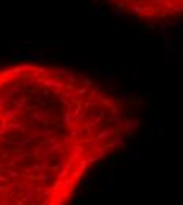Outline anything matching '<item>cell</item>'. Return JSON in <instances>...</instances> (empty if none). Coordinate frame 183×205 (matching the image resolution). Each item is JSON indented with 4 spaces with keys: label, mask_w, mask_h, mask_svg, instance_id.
<instances>
[{
    "label": "cell",
    "mask_w": 183,
    "mask_h": 205,
    "mask_svg": "<svg viewBox=\"0 0 183 205\" xmlns=\"http://www.w3.org/2000/svg\"><path fill=\"white\" fill-rule=\"evenodd\" d=\"M153 139L155 142H164L166 141V118L164 117H155L153 120Z\"/></svg>",
    "instance_id": "6da1fadb"
},
{
    "label": "cell",
    "mask_w": 183,
    "mask_h": 205,
    "mask_svg": "<svg viewBox=\"0 0 183 205\" xmlns=\"http://www.w3.org/2000/svg\"><path fill=\"white\" fill-rule=\"evenodd\" d=\"M43 57V54L40 52H14L13 60H40Z\"/></svg>",
    "instance_id": "7a4b0ae2"
},
{
    "label": "cell",
    "mask_w": 183,
    "mask_h": 205,
    "mask_svg": "<svg viewBox=\"0 0 183 205\" xmlns=\"http://www.w3.org/2000/svg\"><path fill=\"white\" fill-rule=\"evenodd\" d=\"M164 57L166 59H175L177 57V52H175V48H174L172 41H164Z\"/></svg>",
    "instance_id": "3957f363"
},
{
    "label": "cell",
    "mask_w": 183,
    "mask_h": 205,
    "mask_svg": "<svg viewBox=\"0 0 183 205\" xmlns=\"http://www.w3.org/2000/svg\"><path fill=\"white\" fill-rule=\"evenodd\" d=\"M114 191H115V183H114V177L111 175L104 182V186L101 188V194H112Z\"/></svg>",
    "instance_id": "277c9868"
},
{
    "label": "cell",
    "mask_w": 183,
    "mask_h": 205,
    "mask_svg": "<svg viewBox=\"0 0 183 205\" xmlns=\"http://www.w3.org/2000/svg\"><path fill=\"white\" fill-rule=\"evenodd\" d=\"M122 126H123V129H126V131H131V129H134L136 126L137 128L142 126V120H125V122H122Z\"/></svg>",
    "instance_id": "5b68a950"
},
{
    "label": "cell",
    "mask_w": 183,
    "mask_h": 205,
    "mask_svg": "<svg viewBox=\"0 0 183 205\" xmlns=\"http://www.w3.org/2000/svg\"><path fill=\"white\" fill-rule=\"evenodd\" d=\"M125 160L126 161H141V150H139V148H133V150L130 152V153H126V156H125Z\"/></svg>",
    "instance_id": "8992f818"
},
{
    "label": "cell",
    "mask_w": 183,
    "mask_h": 205,
    "mask_svg": "<svg viewBox=\"0 0 183 205\" xmlns=\"http://www.w3.org/2000/svg\"><path fill=\"white\" fill-rule=\"evenodd\" d=\"M13 44L14 46H38L40 43L36 40H16Z\"/></svg>",
    "instance_id": "52a82bcc"
},
{
    "label": "cell",
    "mask_w": 183,
    "mask_h": 205,
    "mask_svg": "<svg viewBox=\"0 0 183 205\" xmlns=\"http://www.w3.org/2000/svg\"><path fill=\"white\" fill-rule=\"evenodd\" d=\"M134 98H136V96L133 95L131 92H122V93H120V99L125 101V103H134V101H136Z\"/></svg>",
    "instance_id": "ba28073f"
},
{
    "label": "cell",
    "mask_w": 183,
    "mask_h": 205,
    "mask_svg": "<svg viewBox=\"0 0 183 205\" xmlns=\"http://www.w3.org/2000/svg\"><path fill=\"white\" fill-rule=\"evenodd\" d=\"M107 14V11L104 10V8L101 6V5H96L95 6V16H99V17H104Z\"/></svg>",
    "instance_id": "9c48e42d"
},
{
    "label": "cell",
    "mask_w": 183,
    "mask_h": 205,
    "mask_svg": "<svg viewBox=\"0 0 183 205\" xmlns=\"http://www.w3.org/2000/svg\"><path fill=\"white\" fill-rule=\"evenodd\" d=\"M123 13H126V10H123V8H120V6H118V8H114V10H112V14H114V16H123Z\"/></svg>",
    "instance_id": "30bf717a"
},
{
    "label": "cell",
    "mask_w": 183,
    "mask_h": 205,
    "mask_svg": "<svg viewBox=\"0 0 183 205\" xmlns=\"http://www.w3.org/2000/svg\"><path fill=\"white\" fill-rule=\"evenodd\" d=\"M52 73L57 74V76H59V74H60V76H65L66 70H65V68H52Z\"/></svg>",
    "instance_id": "8fae6325"
},
{
    "label": "cell",
    "mask_w": 183,
    "mask_h": 205,
    "mask_svg": "<svg viewBox=\"0 0 183 205\" xmlns=\"http://www.w3.org/2000/svg\"><path fill=\"white\" fill-rule=\"evenodd\" d=\"M99 65H101V63H99V62H92V63H88V65H85V71H88V70H92V68H96V67H99Z\"/></svg>",
    "instance_id": "7c38bea8"
},
{
    "label": "cell",
    "mask_w": 183,
    "mask_h": 205,
    "mask_svg": "<svg viewBox=\"0 0 183 205\" xmlns=\"http://www.w3.org/2000/svg\"><path fill=\"white\" fill-rule=\"evenodd\" d=\"M19 70H21V71H30V70H33V65H30V63H24V65H21Z\"/></svg>",
    "instance_id": "4fadbf2b"
},
{
    "label": "cell",
    "mask_w": 183,
    "mask_h": 205,
    "mask_svg": "<svg viewBox=\"0 0 183 205\" xmlns=\"http://www.w3.org/2000/svg\"><path fill=\"white\" fill-rule=\"evenodd\" d=\"M65 65H76V60H71V59H65V62H63Z\"/></svg>",
    "instance_id": "5bb4252c"
},
{
    "label": "cell",
    "mask_w": 183,
    "mask_h": 205,
    "mask_svg": "<svg viewBox=\"0 0 183 205\" xmlns=\"http://www.w3.org/2000/svg\"><path fill=\"white\" fill-rule=\"evenodd\" d=\"M130 139H131V142H133V144H134V142L137 144V141H139V137L134 136V134H130Z\"/></svg>",
    "instance_id": "9a60e30c"
},
{
    "label": "cell",
    "mask_w": 183,
    "mask_h": 205,
    "mask_svg": "<svg viewBox=\"0 0 183 205\" xmlns=\"http://www.w3.org/2000/svg\"><path fill=\"white\" fill-rule=\"evenodd\" d=\"M76 192H77V194H82V192H84V185H79L77 189H76Z\"/></svg>",
    "instance_id": "2e32d148"
},
{
    "label": "cell",
    "mask_w": 183,
    "mask_h": 205,
    "mask_svg": "<svg viewBox=\"0 0 183 205\" xmlns=\"http://www.w3.org/2000/svg\"><path fill=\"white\" fill-rule=\"evenodd\" d=\"M175 33L180 35V36H183V27H180V29H175Z\"/></svg>",
    "instance_id": "e0dca14e"
},
{
    "label": "cell",
    "mask_w": 183,
    "mask_h": 205,
    "mask_svg": "<svg viewBox=\"0 0 183 205\" xmlns=\"http://www.w3.org/2000/svg\"><path fill=\"white\" fill-rule=\"evenodd\" d=\"M93 2H95V3H98V2H99V0H93Z\"/></svg>",
    "instance_id": "ac0fdd59"
}]
</instances>
